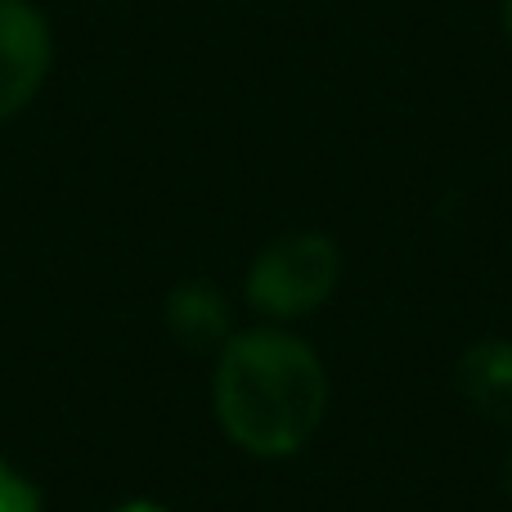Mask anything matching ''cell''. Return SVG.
Listing matches in <instances>:
<instances>
[{"instance_id": "7", "label": "cell", "mask_w": 512, "mask_h": 512, "mask_svg": "<svg viewBox=\"0 0 512 512\" xmlns=\"http://www.w3.org/2000/svg\"><path fill=\"white\" fill-rule=\"evenodd\" d=\"M113 512H167L162 504H149V499H131V504H117Z\"/></svg>"}, {"instance_id": "8", "label": "cell", "mask_w": 512, "mask_h": 512, "mask_svg": "<svg viewBox=\"0 0 512 512\" xmlns=\"http://www.w3.org/2000/svg\"><path fill=\"white\" fill-rule=\"evenodd\" d=\"M504 32L512 36V0H504Z\"/></svg>"}, {"instance_id": "3", "label": "cell", "mask_w": 512, "mask_h": 512, "mask_svg": "<svg viewBox=\"0 0 512 512\" xmlns=\"http://www.w3.org/2000/svg\"><path fill=\"white\" fill-rule=\"evenodd\" d=\"M50 72V27L27 0H0V117H14Z\"/></svg>"}, {"instance_id": "1", "label": "cell", "mask_w": 512, "mask_h": 512, "mask_svg": "<svg viewBox=\"0 0 512 512\" xmlns=\"http://www.w3.org/2000/svg\"><path fill=\"white\" fill-rule=\"evenodd\" d=\"M212 405L225 436L256 459H288L319 432L328 373L288 328H248L216 351Z\"/></svg>"}, {"instance_id": "6", "label": "cell", "mask_w": 512, "mask_h": 512, "mask_svg": "<svg viewBox=\"0 0 512 512\" xmlns=\"http://www.w3.org/2000/svg\"><path fill=\"white\" fill-rule=\"evenodd\" d=\"M0 512H41V495L18 468L0 459Z\"/></svg>"}, {"instance_id": "5", "label": "cell", "mask_w": 512, "mask_h": 512, "mask_svg": "<svg viewBox=\"0 0 512 512\" xmlns=\"http://www.w3.org/2000/svg\"><path fill=\"white\" fill-rule=\"evenodd\" d=\"M459 387L472 405L495 423H512V342L508 337H486L468 346L459 364Z\"/></svg>"}, {"instance_id": "9", "label": "cell", "mask_w": 512, "mask_h": 512, "mask_svg": "<svg viewBox=\"0 0 512 512\" xmlns=\"http://www.w3.org/2000/svg\"><path fill=\"white\" fill-rule=\"evenodd\" d=\"M508 486H512V468H508Z\"/></svg>"}, {"instance_id": "2", "label": "cell", "mask_w": 512, "mask_h": 512, "mask_svg": "<svg viewBox=\"0 0 512 512\" xmlns=\"http://www.w3.org/2000/svg\"><path fill=\"white\" fill-rule=\"evenodd\" d=\"M342 279V252L328 234L297 230L274 239L248 270V301L265 319L315 315Z\"/></svg>"}, {"instance_id": "4", "label": "cell", "mask_w": 512, "mask_h": 512, "mask_svg": "<svg viewBox=\"0 0 512 512\" xmlns=\"http://www.w3.org/2000/svg\"><path fill=\"white\" fill-rule=\"evenodd\" d=\"M167 328L189 351H221L234 337V310L216 283H180L167 297Z\"/></svg>"}]
</instances>
